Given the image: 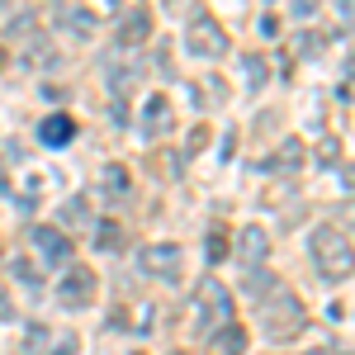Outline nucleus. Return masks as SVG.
Listing matches in <instances>:
<instances>
[{"label": "nucleus", "mask_w": 355, "mask_h": 355, "mask_svg": "<svg viewBox=\"0 0 355 355\" xmlns=\"http://www.w3.org/2000/svg\"><path fill=\"white\" fill-rule=\"evenodd\" d=\"M308 246H313V266H318V275H322L327 284L351 279V270H355V242L336 227V223H318L313 237H308Z\"/></svg>", "instance_id": "nucleus-1"}, {"label": "nucleus", "mask_w": 355, "mask_h": 355, "mask_svg": "<svg viewBox=\"0 0 355 355\" xmlns=\"http://www.w3.org/2000/svg\"><path fill=\"white\" fill-rule=\"evenodd\" d=\"M303 327H308V308H303V299L294 294V289L275 284L270 294H266V303H261V331L270 336L275 346H284V341L303 336Z\"/></svg>", "instance_id": "nucleus-2"}, {"label": "nucleus", "mask_w": 355, "mask_h": 355, "mask_svg": "<svg viewBox=\"0 0 355 355\" xmlns=\"http://www.w3.org/2000/svg\"><path fill=\"white\" fill-rule=\"evenodd\" d=\"M185 43H190L194 57H204V62H223V57L232 53V38H227V28L214 19V15H194L190 28H185Z\"/></svg>", "instance_id": "nucleus-3"}, {"label": "nucleus", "mask_w": 355, "mask_h": 355, "mask_svg": "<svg viewBox=\"0 0 355 355\" xmlns=\"http://www.w3.org/2000/svg\"><path fill=\"white\" fill-rule=\"evenodd\" d=\"M232 313H237V303L227 294V284L223 279H204L199 299H194V327H223V322H232Z\"/></svg>", "instance_id": "nucleus-4"}, {"label": "nucleus", "mask_w": 355, "mask_h": 355, "mask_svg": "<svg viewBox=\"0 0 355 355\" xmlns=\"http://www.w3.org/2000/svg\"><path fill=\"white\" fill-rule=\"evenodd\" d=\"M53 294H57V303H62V308H71V313H76V308H90V303H95L100 279H95V270H85V266H67V275L57 279Z\"/></svg>", "instance_id": "nucleus-5"}, {"label": "nucleus", "mask_w": 355, "mask_h": 355, "mask_svg": "<svg viewBox=\"0 0 355 355\" xmlns=\"http://www.w3.org/2000/svg\"><path fill=\"white\" fill-rule=\"evenodd\" d=\"M137 266L152 275V279H180V270H185V251L175 242H147L142 251H137Z\"/></svg>", "instance_id": "nucleus-6"}, {"label": "nucleus", "mask_w": 355, "mask_h": 355, "mask_svg": "<svg viewBox=\"0 0 355 355\" xmlns=\"http://www.w3.org/2000/svg\"><path fill=\"white\" fill-rule=\"evenodd\" d=\"M28 242H33V251H38V261H43V266H71V251H76V246L67 242V232H62V227L38 223V227H28Z\"/></svg>", "instance_id": "nucleus-7"}, {"label": "nucleus", "mask_w": 355, "mask_h": 355, "mask_svg": "<svg viewBox=\"0 0 355 355\" xmlns=\"http://www.w3.org/2000/svg\"><path fill=\"white\" fill-rule=\"evenodd\" d=\"M232 256L242 261L246 270H261V266H266V256H270V232H266V227H256V223H246L242 232H237Z\"/></svg>", "instance_id": "nucleus-8"}, {"label": "nucleus", "mask_w": 355, "mask_h": 355, "mask_svg": "<svg viewBox=\"0 0 355 355\" xmlns=\"http://www.w3.org/2000/svg\"><path fill=\"white\" fill-rule=\"evenodd\" d=\"M246 346H251V331H246L237 318L209 331V355H246Z\"/></svg>", "instance_id": "nucleus-9"}, {"label": "nucleus", "mask_w": 355, "mask_h": 355, "mask_svg": "<svg viewBox=\"0 0 355 355\" xmlns=\"http://www.w3.org/2000/svg\"><path fill=\"white\" fill-rule=\"evenodd\" d=\"M38 142H43V147H71V142H76V119H71V114H48V119L38 123Z\"/></svg>", "instance_id": "nucleus-10"}, {"label": "nucleus", "mask_w": 355, "mask_h": 355, "mask_svg": "<svg viewBox=\"0 0 355 355\" xmlns=\"http://www.w3.org/2000/svg\"><path fill=\"white\" fill-rule=\"evenodd\" d=\"M147 38H152V15H147V10H133V15L119 19V48L133 53L137 43H147Z\"/></svg>", "instance_id": "nucleus-11"}, {"label": "nucleus", "mask_w": 355, "mask_h": 355, "mask_svg": "<svg viewBox=\"0 0 355 355\" xmlns=\"http://www.w3.org/2000/svg\"><path fill=\"white\" fill-rule=\"evenodd\" d=\"M303 162H308L303 142H299V137H284V142H279V152L266 162V171H284V175H294V171H303Z\"/></svg>", "instance_id": "nucleus-12"}, {"label": "nucleus", "mask_w": 355, "mask_h": 355, "mask_svg": "<svg viewBox=\"0 0 355 355\" xmlns=\"http://www.w3.org/2000/svg\"><path fill=\"white\" fill-rule=\"evenodd\" d=\"M171 119H175V114H171V100H166V95H152V100H147V110H142V133H147V137L166 133V128H171Z\"/></svg>", "instance_id": "nucleus-13"}, {"label": "nucleus", "mask_w": 355, "mask_h": 355, "mask_svg": "<svg viewBox=\"0 0 355 355\" xmlns=\"http://www.w3.org/2000/svg\"><path fill=\"white\" fill-rule=\"evenodd\" d=\"M100 190L110 194V199H123V194L133 190L128 166H123V162H105V166H100Z\"/></svg>", "instance_id": "nucleus-14"}, {"label": "nucleus", "mask_w": 355, "mask_h": 355, "mask_svg": "<svg viewBox=\"0 0 355 355\" xmlns=\"http://www.w3.org/2000/svg\"><path fill=\"white\" fill-rule=\"evenodd\" d=\"M242 71H246V90H266L270 67H266V57H261V53H242Z\"/></svg>", "instance_id": "nucleus-15"}, {"label": "nucleus", "mask_w": 355, "mask_h": 355, "mask_svg": "<svg viewBox=\"0 0 355 355\" xmlns=\"http://www.w3.org/2000/svg\"><path fill=\"white\" fill-rule=\"evenodd\" d=\"M62 223H71V227H90V204H85L81 194L62 204Z\"/></svg>", "instance_id": "nucleus-16"}, {"label": "nucleus", "mask_w": 355, "mask_h": 355, "mask_svg": "<svg viewBox=\"0 0 355 355\" xmlns=\"http://www.w3.org/2000/svg\"><path fill=\"white\" fill-rule=\"evenodd\" d=\"M95 246H100V251H119V246H123V227H119V223H100V227H95Z\"/></svg>", "instance_id": "nucleus-17"}, {"label": "nucleus", "mask_w": 355, "mask_h": 355, "mask_svg": "<svg viewBox=\"0 0 355 355\" xmlns=\"http://www.w3.org/2000/svg\"><path fill=\"white\" fill-rule=\"evenodd\" d=\"M322 48H327L322 33H299V43H294V53H299V57H322Z\"/></svg>", "instance_id": "nucleus-18"}, {"label": "nucleus", "mask_w": 355, "mask_h": 355, "mask_svg": "<svg viewBox=\"0 0 355 355\" xmlns=\"http://www.w3.org/2000/svg\"><path fill=\"white\" fill-rule=\"evenodd\" d=\"M152 171H157V175H166V180H180V157H175V152H162Z\"/></svg>", "instance_id": "nucleus-19"}, {"label": "nucleus", "mask_w": 355, "mask_h": 355, "mask_svg": "<svg viewBox=\"0 0 355 355\" xmlns=\"http://www.w3.org/2000/svg\"><path fill=\"white\" fill-rule=\"evenodd\" d=\"M223 256H227V237L214 232V237H209V261H223Z\"/></svg>", "instance_id": "nucleus-20"}, {"label": "nucleus", "mask_w": 355, "mask_h": 355, "mask_svg": "<svg viewBox=\"0 0 355 355\" xmlns=\"http://www.w3.org/2000/svg\"><path fill=\"white\" fill-rule=\"evenodd\" d=\"M204 147H209V128L199 123V128H194V133H190V152H204Z\"/></svg>", "instance_id": "nucleus-21"}, {"label": "nucleus", "mask_w": 355, "mask_h": 355, "mask_svg": "<svg viewBox=\"0 0 355 355\" xmlns=\"http://www.w3.org/2000/svg\"><path fill=\"white\" fill-rule=\"evenodd\" d=\"M294 15H299V19H313V15H318V0H294Z\"/></svg>", "instance_id": "nucleus-22"}, {"label": "nucleus", "mask_w": 355, "mask_h": 355, "mask_svg": "<svg viewBox=\"0 0 355 355\" xmlns=\"http://www.w3.org/2000/svg\"><path fill=\"white\" fill-rule=\"evenodd\" d=\"M336 5H341V19H346V24H355V0H336Z\"/></svg>", "instance_id": "nucleus-23"}, {"label": "nucleus", "mask_w": 355, "mask_h": 355, "mask_svg": "<svg viewBox=\"0 0 355 355\" xmlns=\"http://www.w3.org/2000/svg\"><path fill=\"white\" fill-rule=\"evenodd\" d=\"M346 76H355V62H346Z\"/></svg>", "instance_id": "nucleus-24"}, {"label": "nucleus", "mask_w": 355, "mask_h": 355, "mask_svg": "<svg viewBox=\"0 0 355 355\" xmlns=\"http://www.w3.org/2000/svg\"><path fill=\"white\" fill-rule=\"evenodd\" d=\"M331 355H355V351H331Z\"/></svg>", "instance_id": "nucleus-25"}, {"label": "nucleus", "mask_w": 355, "mask_h": 355, "mask_svg": "<svg viewBox=\"0 0 355 355\" xmlns=\"http://www.w3.org/2000/svg\"><path fill=\"white\" fill-rule=\"evenodd\" d=\"M318 355H331V351H318Z\"/></svg>", "instance_id": "nucleus-26"}]
</instances>
